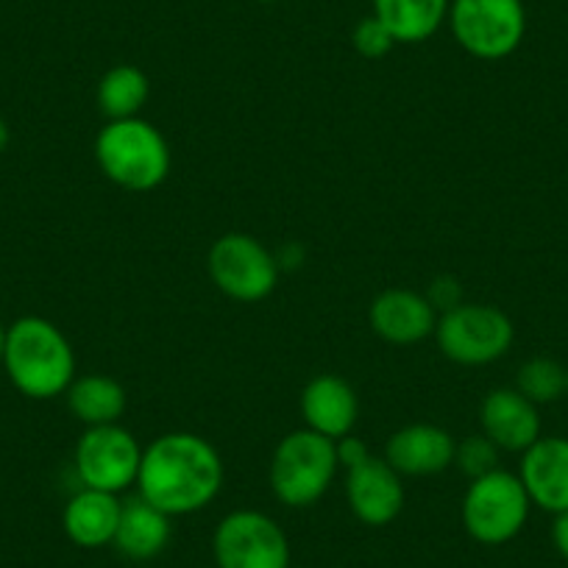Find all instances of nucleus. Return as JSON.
Listing matches in <instances>:
<instances>
[{
	"instance_id": "obj_20",
	"label": "nucleus",
	"mask_w": 568,
	"mask_h": 568,
	"mask_svg": "<svg viewBox=\"0 0 568 568\" xmlns=\"http://www.w3.org/2000/svg\"><path fill=\"white\" fill-rule=\"evenodd\" d=\"M64 398H68V409L73 413V418L84 426L118 424L129 407L125 387L106 374L75 376Z\"/></svg>"
},
{
	"instance_id": "obj_24",
	"label": "nucleus",
	"mask_w": 568,
	"mask_h": 568,
	"mask_svg": "<svg viewBox=\"0 0 568 568\" xmlns=\"http://www.w3.org/2000/svg\"><path fill=\"white\" fill-rule=\"evenodd\" d=\"M352 42L354 48H357L359 57L365 59L387 57V53L393 51V45H396L390 31H387L385 23H382L379 18H374V14H371V18H363L357 26H354Z\"/></svg>"
},
{
	"instance_id": "obj_2",
	"label": "nucleus",
	"mask_w": 568,
	"mask_h": 568,
	"mask_svg": "<svg viewBox=\"0 0 568 568\" xmlns=\"http://www.w3.org/2000/svg\"><path fill=\"white\" fill-rule=\"evenodd\" d=\"M3 368L23 396L48 402L68 393L75 379V354L64 332L40 315H26L7 326Z\"/></svg>"
},
{
	"instance_id": "obj_30",
	"label": "nucleus",
	"mask_w": 568,
	"mask_h": 568,
	"mask_svg": "<svg viewBox=\"0 0 568 568\" xmlns=\"http://www.w3.org/2000/svg\"><path fill=\"white\" fill-rule=\"evenodd\" d=\"M256 3H276V0H256Z\"/></svg>"
},
{
	"instance_id": "obj_16",
	"label": "nucleus",
	"mask_w": 568,
	"mask_h": 568,
	"mask_svg": "<svg viewBox=\"0 0 568 568\" xmlns=\"http://www.w3.org/2000/svg\"><path fill=\"white\" fill-rule=\"evenodd\" d=\"M298 407H302L304 426L329 440L352 435L359 415L357 393L343 376L335 374H321L310 379L298 398Z\"/></svg>"
},
{
	"instance_id": "obj_18",
	"label": "nucleus",
	"mask_w": 568,
	"mask_h": 568,
	"mask_svg": "<svg viewBox=\"0 0 568 568\" xmlns=\"http://www.w3.org/2000/svg\"><path fill=\"white\" fill-rule=\"evenodd\" d=\"M171 516L162 513L160 507L149 505L142 496H134V499L123 501L112 544L129 560H151L165 551V546L171 544Z\"/></svg>"
},
{
	"instance_id": "obj_17",
	"label": "nucleus",
	"mask_w": 568,
	"mask_h": 568,
	"mask_svg": "<svg viewBox=\"0 0 568 568\" xmlns=\"http://www.w3.org/2000/svg\"><path fill=\"white\" fill-rule=\"evenodd\" d=\"M120 510H123V501L114 494L95 488H81L79 494L70 496V501L64 505V535H68L75 546H81V549H101V546L112 544L114 540Z\"/></svg>"
},
{
	"instance_id": "obj_31",
	"label": "nucleus",
	"mask_w": 568,
	"mask_h": 568,
	"mask_svg": "<svg viewBox=\"0 0 568 568\" xmlns=\"http://www.w3.org/2000/svg\"><path fill=\"white\" fill-rule=\"evenodd\" d=\"M566 396H568V390H566Z\"/></svg>"
},
{
	"instance_id": "obj_19",
	"label": "nucleus",
	"mask_w": 568,
	"mask_h": 568,
	"mask_svg": "<svg viewBox=\"0 0 568 568\" xmlns=\"http://www.w3.org/2000/svg\"><path fill=\"white\" fill-rule=\"evenodd\" d=\"M452 0H374V18L385 23L396 45H415L438 34Z\"/></svg>"
},
{
	"instance_id": "obj_21",
	"label": "nucleus",
	"mask_w": 568,
	"mask_h": 568,
	"mask_svg": "<svg viewBox=\"0 0 568 568\" xmlns=\"http://www.w3.org/2000/svg\"><path fill=\"white\" fill-rule=\"evenodd\" d=\"M151 98V81L134 64H118L106 70L98 81L95 101L103 118L109 120H129L140 118Z\"/></svg>"
},
{
	"instance_id": "obj_8",
	"label": "nucleus",
	"mask_w": 568,
	"mask_h": 568,
	"mask_svg": "<svg viewBox=\"0 0 568 568\" xmlns=\"http://www.w3.org/2000/svg\"><path fill=\"white\" fill-rule=\"evenodd\" d=\"M206 271L223 296L256 304L271 296L278 284V262L256 237L229 232L212 243Z\"/></svg>"
},
{
	"instance_id": "obj_7",
	"label": "nucleus",
	"mask_w": 568,
	"mask_h": 568,
	"mask_svg": "<svg viewBox=\"0 0 568 568\" xmlns=\"http://www.w3.org/2000/svg\"><path fill=\"white\" fill-rule=\"evenodd\" d=\"M446 20L457 45L483 62L507 59L527 34L521 0H452Z\"/></svg>"
},
{
	"instance_id": "obj_28",
	"label": "nucleus",
	"mask_w": 568,
	"mask_h": 568,
	"mask_svg": "<svg viewBox=\"0 0 568 568\" xmlns=\"http://www.w3.org/2000/svg\"><path fill=\"white\" fill-rule=\"evenodd\" d=\"M9 125H7V120L0 118V154H3V151H7V145H9Z\"/></svg>"
},
{
	"instance_id": "obj_27",
	"label": "nucleus",
	"mask_w": 568,
	"mask_h": 568,
	"mask_svg": "<svg viewBox=\"0 0 568 568\" xmlns=\"http://www.w3.org/2000/svg\"><path fill=\"white\" fill-rule=\"evenodd\" d=\"M551 544L560 551L562 560H568V510L555 516V524H551Z\"/></svg>"
},
{
	"instance_id": "obj_5",
	"label": "nucleus",
	"mask_w": 568,
	"mask_h": 568,
	"mask_svg": "<svg viewBox=\"0 0 568 568\" xmlns=\"http://www.w3.org/2000/svg\"><path fill=\"white\" fill-rule=\"evenodd\" d=\"M529 501L518 474L496 468L471 479L463 496V527L477 544L501 546L527 527Z\"/></svg>"
},
{
	"instance_id": "obj_12",
	"label": "nucleus",
	"mask_w": 568,
	"mask_h": 568,
	"mask_svg": "<svg viewBox=\"0 0 568 568\" xmlns=\"http://www.w3.org/2000/svg\"><path fill=\"white\" fill-rule=\"evenodd\" d=\"M518 479L527 490L532 507L551 513L568 510V438L540 435L527 452H521Z\"/></svg>"
},
{
	"instance_id": "obj_13",
	"label": "nucleus",
	"mask_w": 568,
	"mask_h": 568,
	"mask_svg": "<svg viewBox=\"0 0 568 568\" xmlns=\"http://www.w3.org/2000/svg\"><path fill=\"white\" fill-rule=\"evenodd\" d=\"M368 324L374 335H379L393 346H413L435 335L438 313L424 293L407 291V287H390L371 302Z\"/></svg>"
},
{
	"instance_id": "obj_4",
	"label": "nucleus",
	"mask_w": 568,
	"mask_h": 568,
	"mask_svg": "<svg viewBox=\"0 0 568 568\" xmlns=\"http://www.w3.org/2000/svg\"><path fill=\"white\" fill-rule=\"evenodd\" d=\"M337 468L335 440L304 426L278 440L267 477L273 496L284 507H310L329 490Z\"/></svg>"
},
{
	"instance_id": "obj_26",
	"label": "nucleus",
	"mask_w": 568,
	"mask_h": 568,
	"mask_svg": "<svg viewBox=\"0 0 568 568\" xmlns=\"http://www.w3.org/2000/svg\"><path fill=\"white\" fill-rule=\"evenodd\" d=\"M335 446H337V463H341V468H346V471L371 457V449L365 446V440L354 438V435H346V438L335 440Z\"/></svg>"
},
{
	"instance_id": "obj_11",
	"label": "nucleus",
	"mask_w": 568,
	"mask_h": 568,
	"mask_svg": "<svg viewBox=\"0 0 568 568\" xmlns=\"http://www.w3.org/2000/svg\"><path fill=\"white\" fill-rule=\"evenodd\" d=\"M346 499L354 516L368 527L396 521L404 507L402 474L385 457H374L346 471Z\"/></svg>"
},
{
	"instance_id": "obj_14",
	"label": "nucleus",
	"mask_w": 568,
	"mask_h": 568,
	"mask_svg": "<svg viewBox=\"0 0 568 568\" xmlns=\"http://www.w3.org/2000/svg\"><path fill=\"white\" fill-rule=\"evenodd\" d=\"M479 424L485 438L501 452H527L540 438L538 404L529 402L516 387H496L479 404Z\"/></svg>"
},
{
	"instance_id": "obj_29",
	"label": "nucleus",
	"mask_w": 568,
	"mask_h": 568,
	"mask_svg": "<svg viewBox=\"0 0 568 568\" xmlns=\"http://www.w3.org/2000/svg\"><path fill=\"white\" fill-rule=\"evenodd\" d=\"M3 352H7V326L0 324V363H3Z\"/></svg>"
},
{
	"instance_id": "obj_9",
	"label": "nucleus",
	"mask_w": 568,
	"mask_h": 568,
	"mask_svg": "<svg viewBox=\"0 0 568 568\" xmlns=\"http://www.w3.org/2000/svg\"><path fill=\"white\" fill-rule=\"evenodd\" d=\"M140 463L142 446L120 424L87 426L73 452L81 488L106 490L114 496L136 485Z\"/></svg>"
},
{
	"instance_id": "obj_10",
	"label": "nucleus",
	"mask_w": 568,
	"mask_h": 568,
	"mask_svg": "<svg viewBox=\"0 0 568 568\" xmlns=\"http://www.w3.org/2000/svg\"><path fill=\"white\" fill-rule=\"evenodd\" d=\"M217 568H287L291 540L271 516L260 510H234L221 518L212 535Z\"/></svg>"
},
{
	"instance_id": "obj_6",
	"label": "nucleus",
	"mask_w": 568,
	"mask_h": 568,
	"mask_svg": "<svg viewBox=\"0 0 568 568\" xmlns=\"http://www.w3.org/2000/svg\"><path fill=\"white\" fill-rule=\"evenodd\" d=\"M435 341L446 359L468 368L490 365L510 352L516 329L507 313L494 304H457L449 313L438 315Z\"/></svg>"
},
{
	"instance_id": "obj_3",
	"label": "nucleus",
	"mask_w": 568,
	"mask_h": 568,
	"mask_svg": "<svg viewBox=\"0 0 568 568\" xmlns=\"http://www.w3.org/2000/svg\"><path fill=\"white\" fill-rule=\"evenodd\" d=\"M95 162L103 176L129 193H151L171 176L173 154L165 134L142 118L109 120L95 136Z\"/></svg>"
},
{
	"instance_id": "obj_1",
	"label": "nucleus",
	"mask_w": 568,
	"mask_h": 568,
	"mask_svg": "<svg viewBox=\"0 0 568 568\" xmlns=\"http://www.w3.org/2000/svg\"><path fill=\"white\" fill-rule=\"evenodd\" d=\"M223 460L215 446L193 433H168L142 449L136 490L171 518L190 516L217 499Z\"/></svg>"
},
{
	"instance_id": "obj_23",
	"label": "nucleus",
	"mask_w": 568,
	"mask_h": 568,
	"mask_svg": "<svg viewBox=\"0 0 568 568\" xmlns=\"http://www.w3.org/2000/svg\"><path fill=\"white\" fill-rule=\"evenodd\" d=\"M501 449L485 435H471L455 449V466L466 474L468 479H477L483 474H490L499 468Z\"/></svg>"
},
{
	"instance_id": "obj_22",
	"label": "nucleus",
	"mask_w": 568,
	"mask_h": 568,
	"mask_svg": "<svg viewBox=\"0 0 568 568\" xmlns=\"http://www.w3.org/2000/svg\"><path fill=\"white\" fill-rule=\"evenodd\" d=\"M516 390L527 396L532 404H551L566 396L568 368H562L551 357H532L518 368Z\"/></svg>"
},
{
	"instance_id": "obj_25",
	"label": "nucleus",
	"mask_w": 568,
	"mask_h": 568,
	"mask_svg": "<svg viewBox=\"0 0 568 568\" xmlns=\"http://www.w3.org/2000/svg\"><path fill=\"white\" fill-rule=\"evenodd\" d=\"M426 302L433 304L435 313H449L455 310L457 304H463V287L455 276H438L433 284H429V291L424 293Z\"/></svg>"
},
{
	"instance_id": "obj_15",
	"label": "nucleus",
	"mask_w": 568,
	"mask_h": 568,
	"mask_svg": "<svg viewBox=\"0 0 568 568\" xmlns=\"http://www.w3.org/2000/svg\"><path fill=\"white\" fill-rule=\"evenodd\" d=\"M457 440L435 424H409L385 444V460L402 477H435L455 466Z\"/></svg>"
}]
</instances>
